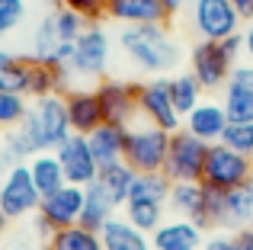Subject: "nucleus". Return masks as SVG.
I'll list each match as a JSON object with an SVG mask.
<instances>
[{
    "instance_id": "22",
    "label": "nucleus",
    "mask_w": 253,
    "mask_h": 250,
    "mask_svg": "<svg viewBox=\"0 0 253 250\" xmlns=\"http://www.w3.org/2000/svg\"><path fill=\"white\" fill-rule=\"evenodd\" d=\"M103 250H151V234L138 231L125 215H116L112 221H106V228L99 231Z\"/></svg>"
},
{
    "instance_id": "34",
    "label": "nucleus",
    "mask_w": 253,
    "mask_h": 250,
    "mask_svg": "<svg viewBox=\"0 0 253 250\" xmlns=\"http://www.w3.org/2000/svg\"><path fill=\"white\" fill-rule=\"evenodd\" d=\"M26 19V0H0V36L13 32Z\"/></svg>"
},
{
    "instance_id": "47",
    "label": "nucleus",
    "mask_w": 253,
    "mask_h": 250,
    "mask_svg": "<svg viewBox=\"0 0 253 250\" xmlns=\"http://www.w3.org/2000/svg\"><path fill=\"white\" fill-rule=\"evenodd\" d=\"M250 228H253V221H250Z\"/></svg>"
},
{
    "instance_id": "32",
    "label": "nucleus",
    "mask_w": 253,
    "mask_h": 250,
    "mask_svg": "<svg viewBox=\"0 0 253 250\" xmlns=\"http://www.w3.org/2000/svg\"><path fill=\"white\" fill-rule=\"evenodd\" d=\"M29 113V100L26 93H10V90H0V128L10 131V128H19Z\"/></svg>"
},
{
    "instance_id": "16",
    "label": "nucleus",
    "mask_w": 253,
    "mask_h": 250,
    "mask_svg": "<svg viewBox=\"0 0 253 250\" xmlns=\"http://www.w3.org/2000/svg\"><path fill=\"white\" fill-rule=\"evenodd\" d=\"M228 113H224V103L221 100H202L189 116L183 119V128L192 131L196 138H202L205 144H215L221 141L224 128H228Z\"/></svg>"
},
{
    "instance_id": "8",
    "label": "nucleus",
    "mask_w": 253,
    "mask_h": 250,
    "mask_svg": "<svg viewBox=\"0 0 253 250\" xmlns=\"http://www.w3.org/2000/svg\"><path fill=\"white\" fill-rule=\"evenodd\" d=\"M189 23L192 32L205 42H224L228 36L241 32V13L231 0H192L189 3Z\"/></svg>"
},
{
    "instance_id": "10",
    "label": "nucleus",
    "mask_w": 253,
    "mask_h": 250,
    "mask_svg": "<svg viewBox=\"0 0 253 250\" xmlns=\"http://www.w3.org/2000/svg\"><path fill=\"white\" fill-rule=\"evenodd\" d=\"M39 202H42V193L29 173V164H13L0 183V208L6 212V218H26L39 212Z\"/></svg>"
},
{
    "instance_id": "28",
    "label": "nucleus",
    "mask_w": 253,
    "mask_h": 250,
    "mask_svg": "<svg viewBox=\"0 0 253 250\" xmlns=\"http://www.w3.org/2000/svg\"><path fill=\"white\" fill-rule=\"evenodd\" d=\"M131 180H135V170H131L125 161H116V164L99 167V176H96V183L109 193V199L116 202V206H125L128 189H131Z\"/></svg>"
},
{
    "instance_id": "18",
    "label": "nucleus",
    "mask_w": 253,
    "mask_h": 250,
    "mask_svg": "<svg viewBox=\"0 0 253 250\" xmlns=\"http://www.w3.org/2000/svg\"><path fill=\"white\" fill-rule=\"evenodd\" d=\"M202 228L189 218H170L151 234V250H202Z\"/></svg>"
},
{
    "instance_id": "36",
    "label": "nucleus",
    "mask_w": 253,
    "mask_h": 250,
    "mask_svg": "<svg viewBox=\"0 0 253 250\" xmlns=\"http://www.w3.org/2000/svg\"><path fill=\"white\" fill-rule=\"evenodd\" d=\"M205 215H209L211 228H224V189L205 186Z\"/></svg>"
},
{
    "instance_id": "29",
    "label": "nucleus",
    "mask_w": 253,
    "mask_h": 250,
    "mask_svg": "<svg viewBox=\"0 0 253 250\" xmlns=\"http://www.w3.org/2000/svg\"><path fill=\"white\" fill-rule=\"evenodd\" d=\"M170 93H173V106H176V113H179V119H186V116L192 113V109L202 103V83L196 81V74H176V77H170Z\"/></svg>"
},
{
    "instance_id": "35",
    "label": "nucleus",
    "mask_w": 253,
    "mask_h": 250,
    "mask_svg": "<svg viewBox=\"0 0 253 250\" xmlns=\"http://www.w3.org/2000/svg\"><path fill=\"white\" fill-rule=\"evenodd\" d=\"M58 6L81 13L86 23H99L106 16V0H58Z\"/></svg>"
},
{
    "instance_id": "6",
    "label": "nucleus",
    "mask_w": 253,
    "mask_h": 250,
    "mask_svg": "<svg viewBox=\"0 0 253 250\" xmlns=\"http://www.w3.org/2000/svg\"><path fill=\"white\" fill-rule=\"evenodd\" d=\"M253 180V157L241 154V151H231L228 144L215 141L209 144V157H205V173L202 183L215 189H237L244 183Z\"/></svg>"
},
{
    "instance_id": "1",
    "label": "nucleus",
    "mask_w": 253,
    "mask_h": 250,
    "mask_svg": "<svg viewBox=\"0 0 253 250\" xmlns=\"http://www.w3.org/2000/svg\"><path fill=\"white\" fill-rule=\"evenodd\" d=\"M119 42L125 55L148 74L161 77L179 64V45L173 42L167 26H125Z\"/></svg>"
},
{
    "instance_id": "33",
    "label": "nucleus",
    "mask_w": 253,
    "mask_h": 250,
    "mask_svg": "<svg viewBox=\"0 0 253 250\" xmlns=\"http://www.w3.org/2000/svg\"><path fill=\"white\" fill-rule=\"evenodd\" d=\"M221 144L253 157V122H228V128L221 135Z\"/></svg>"
},
{
    "instance_id": "43",
    "label": "nucleus",
    "mask_w": 253,
    "mask_h": 250,
    "mask_svg": "<svg viewBox=\"0 0 253 250\" xmlns=\"http://www.w3.org/2000/svg\"><path fill=\"white\" fill-rule=\"evenodd\" d=\"M241 36H244V55H247L250 61H253V19L247 23V29H244Z\"/></svg>"
},
{
    "instance_id": "21",
    "label": "nucleus",
    "mask_w": 253,
    "mask_h": 250,
    "mask_svg": "<svg viewBox=\"0 0 253 250\" xmlns=\"http://www.w3.org/2000/svg\"><path fill=\"white\" fill-rule=\"evenodd\" d=\"M125 135H128V125H116V122H103V125H96V128L86 135L90 151H93V157L99 161V167L122 161V154H125Z\"/></svg>"
},
{
    "instance_id": "45",
    "label": "nucleus",
    "mask_w": 253,
    "mask_h": 250,
    "mask_svg": "<svg viewBox=\"0 0 253 250\" xmlns=\"http://www.w3.org/2000/svg\"><path fill=\"white\" fill-rule=\"evenodd\" d=\"M6 58H10V51H6V48H0V61H6Z\"/></svg>"
},
{
    "instance_id": "20",
    "label": "nucleus",
    "mask_w": 253,
    "mask_h": 250,
    "mask_svg": "<svg viewBox=\"0 0 253 250\" xmlns=\"http://www.w3.org/2000/svg\"><path fill=\"white\" fill-rule=\"evenodd\" d=\"M68 81H71V71L64 68V64L29 58V87H26V96L42 100V96L68 93Z\"/></svg>"
},
{
    "instance_id": "13",
    "label": "nucleus",
    "mask_w": 253,
    "mask_h": 250,
    "mask_svg": "<svg viewBox=\"0 0 253 250\" xmlns=\"http://www.w3.org/2000/svg\"><path fill=\"white\" fill-rule=\"evenodd\" d=\"M99 106H103V122L128 125L138 116V83L125 81H103L96 87Z\"/></svg>"
},
{
    "instance_id": "41",
    "label": "nucleus",
    "mask_w": 253,
    "mask_h": 250,
    "mask_svg": "<svg viewBox=\"0 0 253 250\" xmlns=\"http://www.w3.org/2000/svg\"><path fill=\"white\" fill-rule=\"evenodd\" d=\"M161 3H164V10H167V16H173V13L189 10V3H192V0H161Z\"/></svg>"
},
{
    "instance_id": "26",
    "label": "nucleus",
    "mask_w": 253,
    "mask_h": 250,
    "mask_svg": "<svg viewBox=\"0 0 253 250\" xmlns=\"http://www.w3.org/2000/svg\"><path fill=\"white\" fill-rule=\"evenodd\" d=\"M253 221V180L224 193V228H247Z\"/></svg>"
},
{
    "instance_id": "39",
    "label": "nucleus",
    "mask_w": 253,
    "mask_h": 250,
    "mask_svg": "<svg viewBox=\"0 0 253 250\" xmlns=\"http://www.w3.org/2000/svg\"><path fill=\"white\" fill-rule=\"evenodd\" d=\"M13 164H16V161H13V154L6 151V144L0 141V183H3V176H6V173H10Z\"/></svg>"
},
{
    "instance_id": "24",
    "label": "nucleus",
    "mask_w": 253,
    "mask_h": 250,
    "mask_svg": "<svg viewBox=\"0 0 253 250\" xmlns=\"http://www.w3.org/2000/svg\"><path fill=\"white\" fill-rule=\"evenodd\" d=\"M122 215L144 234H154L157 228L167 221V202H154V199H125Z\"/></svg>"
},
{
    "instance_id": "3",
    "label": "nucleus",
    "mask_w": 253,
    "mask_h": 250,
    "mask_svg": "<svg viewBox=\"0 0 253 250\" xmlns=\"http://www.w3.org/2000/svg\"><path fill=\"white\" fill-rule=\"evenodd\" d=\"M170 135L173 131L161 128V125H135L125 135V154L122 161L128 164L135 173H164L167 164V151H170Z\"/></svg>"
},
{
    "instance_id": "46",
    "label": "nucleus",
    "mask_w": 253,
    "mask_h": 250,
    "mask_svg": "<svg viewBox=\"0 0 253 250\" xmlns=\"http://www.w3.org/2000/svg\"><path fill=\"white\" fill-rule=\"evenodd\" d=\"M6 250H32V247H23V244H16V247H6Z\"/></svg>"
},
{
    "instance_id": "9",
    "label": "nucleus",
    "mask_w": 253,
    "mask_h": 250,
    "mask_svg": "<svg viewBox=\"0 0 253 250\" xmlns=\"http://www.w3.org/2000/svg\"><path fill=\"white\" fill-rule=\"evenodd\" d=\"M138 116L167 131L183 128V119H179L176 106H173L170 77H151V81L138 83Z\"/></svg>"
},
{
    "instance_id": "38",
    "label": "nucleus",
    "mask_w": 253,
    "mask_h": 250,
    "mask_svg": "<svg viewBox=\"0 0 253 250\" xmlns=\"http://www.w3.org/2000/svg\"><path fill=\"white\" fill-rule=\"evenodd\" d=\"M231 250H253V228H237L231 234Z\"/></svg>"
},
{
    "instance_id": "15",
    "label": "nucleus",
    "mask_w": 253,
    "mask_h": 250,
    "mask_svg": "<svg viewBox=\"0 0 253 250\" xmlns=\"http://www.w3.org/2000/svg\"><path fill=\"white\" fill-rule=\"evenodd\" d=\"M106 16L122 26H164L167 10L161 0H106Z\"/></svg>"
},
{
    "instance_id": "31",
    "label": "nucleus",
    "mask_w": 253,
    "mask_h": 250,
    "mask_svg": "<svg viewBox=\"0 0 253 250\" xmlns=\"http://www.w3.org/2000/svg\"><path fill=\"white\" fill-rule=\"evenodd\" d=\"M26 87H29V58L10 55L6 61H0V90L26 93Z\"/></svg>"
},
{
    "instance_id": "23",
    "label": "nucleus",
    "mask_w": 253,
    "mask_h": 250,
    "mask_svg": "<svg viewBox=\"0 0 253 250\" xmlns=\"http://www.w3.org/2000/svg\"><path fill=\"white\" fill-rule=\"evenodd\" d=\"M116 202L109 199V193H106L99 183H90V186H84V212H81V221L77 225L90 228V231H103L106 221L116 218Z\"/></svg>"
},
{
    "instance_id": "40",
    "label": "nucleus",
    "mask_w": 253,
    "mask_h": 250,
    "mask_svg": "<svg viewBox=\"0 0 253 250\" xmlns=\"http://www.w3.org/2000/svg\"><path fill=\"white\" fill-rule=\"evenodd\" d=\"M202 250H231V238H224V234H215V238H209L202 244Z\"/></svg>"
},
{
    "instance_id": "14",
    "label": "nucleus",
    "mask_w": 253,
    "mask_h": 250,
    "mask_svg": "<svg viewBox=\"0 0 253 250\" xmlns=\"http://www.w3.org/2000/svg\"><path fill=\"white\" fill-rule=\"evenodd\" d=\"M221 103L231 122H253V61L234 64L228 83H224Z\"/></svg>"
},
{
    "instance_id": "19",
    "label": "nucleus",
    "mask_w": 253,
    "mask_h": 250,
    "mask_svg": "<svg viewBox=\"0 0 253 250\" xmlns=\"http://www.w3.org/2000/svg\"><path fill=\"white\" fill-rule=\"evenodd\" d=\"M167 208L176 218H189L199 228H211L205 215V186L202 183H173L167 196Z\"/></svg>"
},
{
    "instance_id": "44",
    "label": "nucleus",
    "mask_w": 253,
    "mask_h": 250,
    "mask_svg": "<svg viewBox=\"0 0 253 250\" xmlns=\"http://www.w3.org/2000/svg\"><path fill=\"white\" fill-rule=\"evenodd\" d=\"M6 225H10V218H6V212H3V208H0V234L6 231Z\"/></svg>"
},
{
    "instance_id": "12",
    "label": "nucleus",
    "mask_w": 253,
    "mask_h": 250,
    "mask_svg": "<svg viewBox=\"0 0 253 250\" xmlns=\"http://www.w3.org/2000/svg\"><path fill=\"white\" fill-rule=\"evenodd\" d=\"M55 157H58V164H61L64 180H68V183H74V186H90V183H96L99 161L93 157L86 135L71 131V135L55 148Z\"/></svg>"
},
{
    "instance_id": "30",
    "label": "nucleus",
    "mask_w": 253,
    "mask_h": 250,
    "mask_svg": "<svg viewBox=\"0 0 253 250\" xmlns=\"http://www.w3.org/2000/svg\"><path fill=\"white\" fill-rule=\"evenodd\" d=\"M173 183L164 173H135L128 189V199H154V202H167Z\"/></svg>"
},
{
    "instance_id": "25",
    "label": "nucleus",
    "mask_w": 253,
    "mask_h": 250,
    "mask_svg": "<svg viewBox=\"0 0 253 250\" xmlns=\"http://www.w3.org/2000/svg\"><path fill=\"white\" fill-rule=\"evenodd\" d=\"M26 164H29V173H32V180H36V186H39V193H42V196L55 193V189H61L64 183H68V180H64L61 164H58V157H55V151L32 154Z\"/></svg>"
},
{
    "instance_id": "5",
    "label": "nucleus",
    "mask_w": 253,
    "mask_h": 250,
    "mask_svg": "<svg viewBox=\"0 0 253 250\" xmlns=\"http://www.w3.org/2000/svg\"><path fill=\"white\" fill-rule=\"evenodd\" d=\"M84 212V186H74V183H64L61 189L42 196L36 212V234L48 241L58 228H71L81 221Z\"/></svg>"
},
{
    "instance_id": "4",
    "label": "nucleus",
    "mask_w": 253,
    "mask_h": 250,
    "mask_svg": "<svg viewBox=\"0 0 253 250\" xmlns=\"http://www.w3.org/2000/svg\"><path fill=\"white\" fill-rule=\"evenodd\" d=\"M205 157H209V144L196 138L192 131L176 128L170 135V151L167 164H164V176L170 183H202L205 173Z\"/></svg>"
},
{
    "instance_id": "27",
    "label": "nucleus",
    "mask_w": 253,
    "mask_h": 250,
    "mask_svg": "<svg viewBox=\"0 0 253 250\" xmlns=\"http://www.w3.org/2000/svg\"><path fill=\"white\" fill-rule=\"evenodd\" d=\"M45 250H103L99 231H90L84 225H71V228H58L48 241Z\"/></svg>"
},
{
    "instance_id": "42",
    "label": "nucleus",
    "mask_w": 253,
    "mask_h": 250,
    "mask_svg": "<svg viewBox=\"0 0 253 250\" xmlns=\"http://www.w3.org/2000/svg\"><path fill=\"white\" fill-rule=\"evenodd\" d=\"M231 3H234V10L241 13V19H253V0H231Z\"/></svg>"
},
{
    "instance_id": "11",
    "label": "nucleus",
    "mask_w": 253,
    "mask_h": 250,
    "mask_svg": "<svg viewBox=\"0 0 253 250\" xmlns=\"http://www.w3.org/2000/svg\"><path fill=\"white\" fill-rule=\"evenodd\" d=\"M234 64L237 61L228 55V48L221 42H205V39H199L189 55V71L202 83V90H224Z\"/></svg>"
},
{
    "instance_id": "2",
    "label": "nucleus",
    "mask_w": 253,
    "mask_h": 250,
    "mask_svg": "<svg viewBox=\"0 0 253 250\" xmlns=\"http://www.w3.org/2000/svg\"><path fill=\"white\" fill-rule=\"evenodd\" d=\"M19 131L29 138L36 154L55 151L58 144L71 135V119H68V106H64V93L36 100L29 106V113H26L23 125H19Z\"/></svg>"
},
{
    "instance_id": "7",
    "label": "nucleus",
    "mask_w": 253,
    "mask_h": 250,
    "mask_svg": "<svg viewBox=\"0 0 253 250\" xmlns=\"http://www.w3.org/2000/svg\"><path fill=\"white\" fill-rule=\"evenodd\" d=\"M109 55H112V48H109L106 29L99 23H86L84 32L74 42V51H71V58H68L71 77H86V81L103 77L106 68H109Z\"/></svg>"
},
{
    "instance_id": "17",
    "label": "nucleus",
    "mask_w": 253,
    "mask_h": 250,
    "mask_svg": "<svg viewBox=\"0 0 253 250\" xmlns=\"http://www.w3.org/2000/svg\"><path fill=\"white\" fill-rule=\"evenodd\" d=\"M64 106H68L71 131H77V135H90L96 125H103V106H99L96 90L71 87L64 93Z\"/></svg>"
},
{
    "instance_id": "37",
    "label": "nucleus",
    "mask_w": 253,
    "mask_h": 250,
    "mask_svg": "<svg viewBox=\"0 0 253 250\" xmlns=\"http://www.w3.org/2000/svg\"><path fill=\"white\" fill-rule=\"evenodd\" d=\"M3 144H6V151L13 154V161H16V164H26L32 154H36V151H32V144H29V138H26L19 128L3 131Z\"/></svg>"
}]
</instances>
